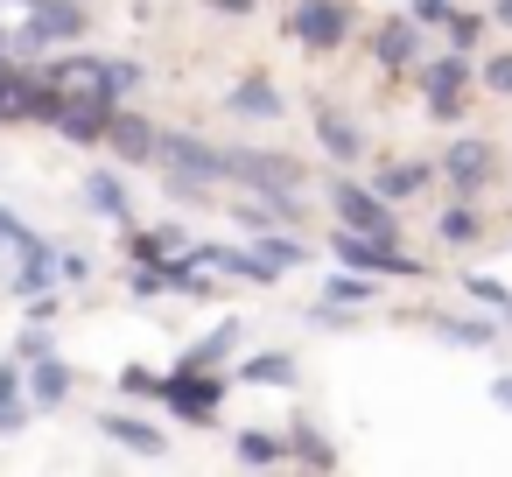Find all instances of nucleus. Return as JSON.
I'll list each match as a JSON object with an SVG mask.
<instances>
[{
  "instance_id": "473e14b6",
  "label": "nucleus",
  "mask_w": 512,
  "mask_h": 477,
  "mask_svg": "<svg viewBox=\"0 0 512 477\" xmlns=\"http://www.w3.org/2000/svg\"><path fill=\"white\" fill-rule=\"evenodd\" d=\"M456 344H491V323H442Z\"/></svg>"
},
{
  "instance_id": "2eb2a0df",
  "label": "nucleus",
  "mask_w": 512,
  "mask_h": 477,
  "mask_svg": "<svg viewBox=\"0 0 512 477\" xmlns=\"http://www.w3.org/2000/svg\"><path fill=\"white\" fill-rule=\"evenodd\" d=\"M106 435L127 442V449H141V456H162V449H169V435L148 428V421H134V414H106Z\"/></svg>"
},
{
  "instance_id": "a19ab883",
  "label": "nucleus",
  "mask_w": 512,
  "mask_h": 477,
  "mask_svg": "<svg viewBox=\"0 0 512 477\" xmlns=\"http://www.w3.org/2000/svg\"><path fill=\"white\" fill-rule=\"evenodd\" d=\"M505 316H512V302H505Z\"/></svg>"
},
{
  "instance_id": "dca6fc26",
  "label": "nucleus",
  "mask_w": 512,
  "mask_h": 477,
  "mask_svg": "<svg viewBox=\"0 0 512 477\" xmlns=\"http://www.w3.org/2000/svg\"><path fill=\"white\" fill-rule=\"evenodd\" d=\"M85 197H92V211H99V218H113V225L127 218V183H120V176L92 169V176H85Z\"/></svg>"
},
{
  "instance_id": "c9c22d12",
  "label": "nucleus",
  "mask_w": 512,
  "mask_h": 477,
  "mask_svg": "<svg viewBox=\"0 0 512 477\" xmlns=\"http://www.w3.org/2000/svg\"><path fill=\"white\" fill-rule=\"evenodd\" d=\"M57 267H64V281H85V274H92V260H85V253H64Z\"/></svg>"
},
{
  "instance_id": "9d476101",
  "label": "nucleus",
  "mask_w": 512,
  "mask_h": 477,
  "mask_svg": "<svg viewBox=\"0 0 512 477\" xmlns=\"http://www.w3.org/2000/svg\"><path fill=\"white\" fill-rule=\"evenodd\" d=\"M99 141H106L113 155H127V162H155V141H162V134H155L141 113H106V134H99Z\"/></svg>"
},
{
  "instance_id": "0eeeda50",
  "label": "nucleus",
  "mask_w": 512,
  "mask_h": 477,
  "mask_svg": "<svg viewBox=\"0 0 512 477\" xmlns=\"http://www.w3.org/2000/svg\"><path fill=\"white\" fill-rule=\"evenodd\" d=\"M337 260L358 274H421L414 253H393L386 239H365V232H337Z\"/></svg>"
},
{
  "instance_id": "4c0bfd02",
  "label": "nucleus",
  "mask_w": 512,
  "mask_h": 477,
  "mask_svg": "<svg viewBox=\"0 0 512 477\" xmlns=\"http://www.w3.org/2000/svg\"><path fill=\"white\" fill-rule=\"evenodd\" d=\"M211 8H225V15H246V8H253V0H211Z\"/></svg>"
},
{
  "instance_id": "393cba45",
  "label": "nucleus",
  "mask_w": 512,
  "mask_h": 477,
  "mask_svg": "<svg viewBox=\"0 0 512 477\" xmlns=\"http://www.w3.org/2000/svg\"><path fill=\"white\" fill-rule=\"evenodd\" d=\"M288 449H295L302 463H337V449H330V442H316V428H295V435H288Z\"/></svg>"
},
{
  "instance_id": "f8f14e48",
  "label": "nucleus",
  "mask_w": 512,
  "mask_h": 477,
  "mask_svg": "<svg viewBox=\"0 0 512 477\" xmlns=\"http://www.w3.org/2000/svg\"><path fill=\"white\" fill-rule=\"evenodd\" d=\"M484 176H491V148H484V141H456V148H449V183L470 197Z\"/></svg>"
},
{
  "instance_id": "9b49d317",
  "label": "nucleus",
  "mask_w": 512,
  "mask_h": 477,
  "mask_svg": "<svg viewBox=\"0 0 512 477\" xmlns=\"http://www.w3.org/2000/svg\"><path fill=\"white\" fill-rule=\"evenodd\" d=\"M36 8V22H29V43H71L78 29H85V15L71 8V0H29Z\"/></svg>"
},
{
  "instance_id": "1a4fd4ad",
  "label": "nucleus",
  "mask_w": 512,
  "mask_h": 477,
  "mask_svg": "<svg viewBox=\"0 0 512 477\" xmlns=\"http://www.w3.org/2000/svg\"><path fill=\"white\" fill-rule=\"evenodd\" d=\"M155 155H169V169H183V176H197V183H225V155L204 148L197 134H162Z\"/></svg>"
},
{
  "instance_id": "c756f323",
  "label": "nucleus",
  "mask_w": 512,
  "mask_h": 477,
  "mask_svg": "<svg viewBox=\"0 0 512 477\" xmlns=\"http://www.w3.org/2000/svg\"><path fill=\"white\" fill-rule=\"evenodd\" d=\"M365 295H372L365 281H330V288H323V302H330V309H351V302H365Z\"/></svg>"
},
{
  "instance_id": "6e6552de",
  "label": "nucleus",
  "mask_w": 512,
  "mask_h": 477,
  "mask_svg": "<svg viewBox=\"0 0 512 477\" xmlns=\"http://www.w3.org/2000/svg\"><path fill=\"white\" fill-rule=\"evenodd\" d=\"M372 57H379L386 71H414V64H421V22H414V15L379 22V29H372Z\"/></svg>"
},
{
  "instance_id": "2f4dec72",
  "label": "nucleus",
  "mask_w": 512,
  "mask_h": 477,
  "mask_svg": "<svg viewBox=\"0 0 512 477\" xmlns=\"http://www.w3.org/2000/svg\"><path fill=\"white\" fill-rule=\"evenodd\" d=\"M106 85H113V99H127V92L141 85V71H134V64H106Z\"/></svg>"
},
{
  "instance_id": "412c9836",
  "label": "nucleus",
  "mask_w": 512,
  "mask_h": 477,
  "mask_svg": "<svg viewBox=\"0 0 512 477\" xmlns=\"http://www.w3.org/2000/svg\"><path fill=\"white\" fill-rule=\"evenodd\" d=\"M239 456H246V463H281V456H288V435H274V428H246V435H239Z\"/></svg>"
},
{
  "instance_id": "f257e3e1",
  "label": "nucleus",
  "mask_w": 512,
  "mask_h": 477,
  "mask_svg": "<svg viewBox=\"0 0 512 477\" xmlns=\"http://www.w3.org/2000/svg\"><path fill=\"white\" fill-rule=\"evenodd\" d=\"M155 400H162L169 414H183V421H211L218 400H225V379H211L204 365H183L176 379H155Z\"/></svg>"
},
{
  "instance_id": "aec40b11",
  "label": "nucleus",
  "mask_w": 512,
  "mask_h": 477,
  "mask_svg": "<svg viewBox=\"0 0 512 477\" xmlns=\"http://www.w3.org/2000/svg\"><path fill=\"white\" fill-rule=\"evenodd\" d=\"M246 386H288L295 379V365H288V351H260V358H246V372H239Z\"/></svg>"
},
{
  "instance_id": "a878e982",
  "label": "nucleus",
  "mask_w": 512,
  "mask_h": 477,
  "mask_svg": "<svg viewBox=\"0 0 512 477\" xmlns=\"http://www.w3.org/2000/svg\"><path fill=\"white\" fill-rule=\"evenodd\" d=\"M0 246H15V253H43V239H36L22 218H8V211H0Z\"/></svg>"
},
{
  "instance_id": "5701e85b",
  "label": "nucleus",
  "mask_w": 512,
  "mask_h": 477,
  "mask_svg": "<svg viewBox=\"0 0 512 477\" xmlns=\"http://www.w3.org/2000/svg\"><path fill=\"white\" fill-rule=\"evenodd\" d=\"M232 344H239V323H218V330H211V337H204V344H197V351H190L183 365H218V358H225Z\"/></svg>"
},
{
  "instance_id": "b1692460",
  "label": "nucleus",
  "mask_w": 512,
  "mask_h": 477,
  "mask_svg": "<svg viewBox=\"0 0 512 477\" xmlns=\"http://www.w3.org/2000/svg\"><path fill=\"white\" fill-rule=\"evenodd\" d=\"M64 393H71V372H64L57 358H43V365H36V400H50V407H57Z\"/></svg>"
},
{
  "instance_id": "4468645a",
  "label": "nucleus",
  "mask_w": 512,
  "mask_h": 477,
  "mask_svg": "<svg viewBox=\"0 0 512 477\" xmlns=\"http://www.w3.org/2000/svg\"><path fill=\"white\" fill-rule=\"evenodd\" d=\"M197 267H225V274H246V281H274V267L260 253H239V246H204Z\"/></svg>"
},
{
  "instance_id": "58836bf2",
  "label": "nucleus",
  "mask_w": 512,
  "mask_h": 477,
  "mask_svg": "<svg viewBox=\"0 0 512 477\" xmlns=\"http://www.w3.org/2000/svg\"><path fill=\"white\" fill-rule=\"evenodd\" d=\"M491 15H498V22H505V29H512V0H498V8H491Z\"/></svg>"
},
{
  "instance_id": "f704fd0d",
  "label": "nucleus",
  "mask_w": 512,
  "mask_h": 477,
  "mask_svg": "<svg viewBox=\"0 0 512 477\" xmlns=\"http://www.w3.org/2000/svg\"><path fill=\"white\" fill-rule=\"evenodd\" d=\"M120 386H127V393H155V372H141V365H127V372H120Z\"/></svg>"
},
{
  "instance_id": "ddd939ff",
  "label": "nucleus",
  "mask_w": 512,
  "mask_h": 477,
  "mask_svg": "<svg viewBox=\"0 0 512 477\" xmlns=\"http://www.w3.org/2000/svg\"><path fill=\"white\" fill-rule=\"evenodd\" d=\"M225 106H232V113H246V120H281V92H274L267 78H246Z\"/></svg>"
},
{
  "instance_id": "39448f33",
  "label": "nucleus",
  "mask_w": 512,
  "mask_h": 477,
  "mask_svg": "<svg viewBox=\"0 0 512 477\" xmlns=\"http://www.w3.org/2000/svg\"><path fill=\"white\" fill-rule=\"evenodd\" d=\"M463 85H470V64H463V50H456V57H435V64H421V92H428V113H435V120H456V113H463Z\"/></svg>"
},
{
  "instance_id": "a211bd4d",
  "label": "nucleus",
  "mask_w": 512,
  "mask_h": 477,
  "mask_svg": "<svg viewBox=\"0 0 512 477\" xmlns=\"http://www.w3.org/2000/svg\"><path fill=\"white\" fill-rule=\"evenodd\" d=\"M421 183H428V169H421V162H386V169H379V183H372V190H379V197H386V204H400V197H414V190H421Z\"/></svg>"
},
{
  "instance_id": "6ab92c4d",
  "label": "nucleus",
  "mask_w": 512,
  "mask_h": 477,
  "mask_svg": "<svg viewBox=\"0 0 512 477\" xmlns=\"http://www.w3.org/2000/svg\"><path fill=\"white\" fill-rule=\"evenodd\" d=\"M316 134H323V148H330L337 162H351V155H358V127H351L344 113H330V106H323V113H316Z\"/></svg>"
},
{
  "instance_id": "7c9ffc66",
  "label": "nucleus",
  "mask_w": 512,
  "mask_h": 477,
  "mask_svg": "<svg viewBox=\"0 0 512 477\" xmlns=\"http://www.w3.org/2000/svg\"><path fill=\"white\" fill-rule=\"evenodd\" d=\"M449 8H456V0H414V22H421V29H442Z\"/></svg>"
},
{
  "instance_id": "4be33fe9",
  "label": "nucleus",
  "mask_w": 512,
  "mask_h": 477,
  "mask_svg": "<svg viewBox=\"0 0 512 477\" xmlns=\"http://www.w3.org/2000/svg\"><path fill=\"white\" fill-rule=\"evenodd\" d=\"M477 232H484V225H477L470 204H449V211H442V239H449V246H470Z\"/></svg>"
},
{
  "instance_id": "7ed1b4c3",
  "label": "nucleus",
  "mask_w": 512,
  "mask_h": 477,
  "mask_svg": "<svg viewBox=\"0 0 512 477\" xmlns=\"http://www.w3.org/2000/svg\"><path fill=\"white\" fill-rule=\"evenodd\" d=\"M57 85L64 106H113V85H106V57H57L43 71Z\"/></svg>"
},
{
  "instance_id": "cd10ccee",
  "label": "nucleus",
  "mask_w": 512,
  "mask_h": 477,
  "mask_svg": "<svg viewBox=\"0 0 512 477\" xmlns=\"http://www.w3.org/2000/svg\"><path fill=\"white\" fill-rule=\"evenodd\" d=\"M260 260L281 274V267H295V260H302V246H295V239H260Z\"/></svg>"
},
{
  "instance_id": "72a5a7b5",
  "label": "nucleus",
  "mask_w": 512,
  "mask_h": 477,
  "mask_svg": "<svg viewBox=\"0 0 512 477\" xmlns=\"http://www.w3.org/2000/svg\"><path fill=\"white\" fill-rule=\"evenodd\" d=\"M470 295H477V302H498V309L512 302V288H498V281H470Z\"/></svg>"
},
{
  "instance_id": "c85d7f7f",
  "label": "nucleus",
  "mask_w": 512,
  "mask_h": 477,
  "mask_svg": "<svg viewBox=\"0 0 512 477\" xmlns=\"http://www.w3.org/2000/svg\"><path fill=\"white\" fill-rule=\"evenodd\" d=\"M484 85H491L498 99H512V50H498V57L484 64Z\"/></svg>"
},
{
  "instance_id": "ea45409f",
  "label": "nucleus",
  "mask_w": 512,
  "mask_h": 477,
  "mask_svg": "<svg viewBox=\"0 0 512 477\" xmlns=\"http://www.w3.org/2000/svg\"><path fill=\"white\" fill-rule=\"evenodd\" d=\"M498 407H512V379H498Z\"/></svg>"
},
{
  "instance_id": "e433bc0d",
  "label": "nucleus",
  "mask_w": 512,
  "mask_h": 477,
  "mask_svg": "<svg viewBox=\"0 0 512 477\" xmlns=\"http://www.w3.org/2000/svg\"><path fill=\"white\" fill-rule=\"evenodd\" d=\"M15 386H22V379H15V365H0V400H15Z\"/></svg>"
},
{
  "instance_id": "20e7f679",
  "label": "nucleus",
  "mask_w": 512,
  "mask_h": 477,
  "mask_svg": "<svg viewBox=\"0 0 512 477\" xmlns=\"http://www.w3.org/2000/svg\"><path fill=\"white\" fill-rule=\"evenodd\" d=\"M288 36H295L302 50H337V43L351 36V8H344V0H295Z\"/></svg>"
},
{
  "instance_id": "f03ea898",
  "label": "nucleus",
  "mask_w": 512,
  "mask_h": 477,
  "mask_svg": "<svg viewBox=\"0 0 512 477\" xmlns=\"http://www.w3.org/2000/svg\"><path fill=\"white\" fill-rule=\"evenodd\" d=\"M330 211H337V225L344 232H365V239H393V211H386V197L379 190H365V183H330Z\"/></svg>"
},
{
  "instance_id": "423d86ee",
  "label": "nucleus",
  "mask_w": 512,
  "mask_h": 477,
  "mask_svg": "<svg viewBox=\"0 0 512 477\" xmlns=\"http://www.w3.org/2000/svg\"><path fill=\"white\" fill-rule=\"evenodd\" d=\"M225 183H253V190H295L302 169L281 162V155H260V148H232L225 155Z\"/></svg>"
},
{
  "instance_id": "bb28decb",
  "label": "nucleus",
  "mask_w": 512,
  "mask_h": 477,
  "mask_svg": "<svg viewBox=\"0 0 512 477\" xmlns=\"http://www.w3.org/2000/svg\"><path fill=\"white\" fill-rule=\"evenodd\" d=\"M442 29H449V50H470L484 22H477V15H463V8H449V22H442Z\"/></svg>"
},
{
  "instance_id": "f3484780",
  "label": "nucleus",
  "mask_w": 512,
  "mask_h": 477,
  "mask_svg": "<svg viewBox=\"0 0 512 477\" xmlns=\"http://www.w3.org/2000/svg\"><path fill=\"white\" fill-rule=\"evenodd\" d=\"M106 113H113V106H64V113H57V134H64V141H99V134H106Z\"/></svg>"
}]
</instances>
